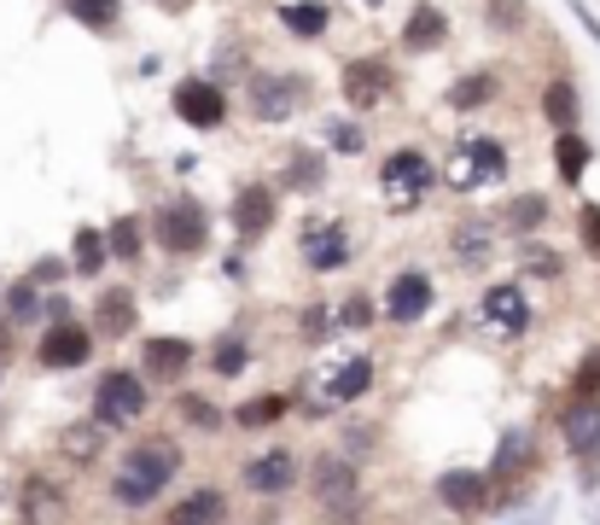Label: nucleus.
<instances>
[{
    "instance_id": "1",
    "label": "nucleus",
    "mask_w": 600,
    "mask_h": 525,
    "mask_svg": "<svg viewBox=\"0 0 600 525\" xmlns=\"http://www.w3.org/2000/svg\"><path fill=\"white\" fill-rule=\"evenodd\" d=\"M175 479H181V443L152 432V438H140V443L122 450L117 473H111V502L129 508V514H147V508H158V496L170 491Z\"/></svg>"
},
{
    "instance_id": "2",
    "label": "nucleus",
    "mask_w": 600,
    "mask_h": 525,
    "mask_svg": "<svg viewBox=\"0 0 600 525\" xmlns=\"http://www.w3.org/2000/svg\"><path fill=\"white\" fill-rule=\"evenodd\" d=\"M431 181H438V164H431L426 152H414V147H397L379 164V199H385V211L408 216L414 205H426Z\"/></svg>"
},
{
    "instance_id": "3",
    "label": "nucleus",
    "mask_w": 600,
    "mask_h": 525,
    "mask_svg": "<svg viewBox=\"0 0 600 525\" xmlns=\"http://www.w3.org/2000/svg\"><path fill=\"white\" fill-rule=\"evenodd\" d=\"M309 502L326 514H356L362 502V468L344 450H321L309 461Z\"/></svg>"
},
{
    "instance_id": "4",
    "label": "nucleus",
    "mask_w": 600,
    "mask_h": 525,
    "mask_svg": "<svg viewBox=\"0 0 600 525\" xmlns=\"http://www.w3.org/2000/svg\"><path fill=\"white\" fill-rule=\"evenodd\" d=\"M147 379H140V368H106L99 374V386H94V420L106 432L117 427H135L140 415H147Z\"/></svg>"
},
{
    "instance_id": "5",
    "label": "nucleus",
    "mask_w": 600,
    "mask_h": 525,
    "mask_svg": "<svg viewBox=\"0 0 600 525\" xmlns=\"http://www.w3.org/2000/svg\"><path fill=\"white\" fill-rule=\"evenodd\" d=\"M507 175V147L502 140H490V135H467L461 147H454V158H449V188H461V193H472V188H490V181H502Z\"/></svg>"
},
{
    "instance_id": "6",
    "label": "nucleus",
    "mask_w": 600,
    "mask_h": 525,
    "mask_svg": "<svg viewBox=\"0 0 600 525\" xmlns=\"http://www.w3.org/2000/svg\"><path fill=\"white\" fill-rule=\"evenodd\" d=\"M531 328V298L519 280H502V287H490L479 298V333L495 339V345H507V339H519Z\"/></svg>"
},
{
    "instance_id": "7",
    "label": "nucleus",
    "mask_w": 600,
    "mask_h": 525,
    "mask_svg": "<svg viewBox=\"0 0 600 525\" xmlns=\"http://www.w3.org/2000/svg\"><path fill=\"white\" fill-rule=\"evenodd\" d=\"M239 484L251 496H286L298 484V450H286V443H268V450H257V456H245L239 461Z\"/></svg>"
},
{
    "instance_id": "8",
    "label": "nucleus",
    "mask_w": 600,
    "mask_h": 525,
    "mask_svg": "<svg viewBox=\"0 0 600 525\" xmlns=\"http://www.w3.org/2000/svg\"><path fill=\"white\" fill-rule=\"evenodd\" d=\"M431 496H438L449 514L472 519V514H484L490 502H495V484H490L484 468H443L438 479H431Z\"/></svg>"
},
{
    "instance_id": "9",
    "label": "nucleus",
    "mask_w": 600,
    "mask_h": 525,
    "mask_svg": "<svg viewBox=\"0 0 600 525\" xmlns=\"http://www.w3.org/2000/svg\"><path fill=\"white\" fill-rule=\"evenodd\" d=\"M152 239H158L163 251L188 257V251H199L204 239H211V216H204L199 205H163L152 216Z\"/></svg>"
},
{
    "instance_id": "10",
    "label": "nucleus",
    "mask_w": 600,
    "mask_h": 525,
    "mask_svg": "<svg viewBox=\"0 0 600 525\" xmlns=\"http://www.w3.org/2000/svg\"><path fill=\"white\" fill-rule=\"evenodd\" d=\"M170 106H175L181 124H193V129H222L227 124V94L211 83V76H188V83H175Z\"/></svg>"
},
{
    "instance_id": "11",
    "label": "nucleus",
    "mask_w": 600,
    "mask_h": 525,
    "mask_svg": "<svg viewBox=\"0 0 600 525\" xmlns=\"http://www.w3.org/2000/svg\"><path fill=\"white\" fill-rule=\"evenodd\" d=\"M298 99H303V83L292 71L251 76V117H257V124H286V117L298 111Z\"/></svg>"
},
{
    "instance_id": "12",
    "label": "nucleus",
    "mask_w": 600,
    "mask_h": 525,
    "mask_svg": "<svg viewBox=\"0 0 600 525\" xmlns=\"http://www.w3.org/2000/svg\"><path fill=\"white\" fill-rule=\"evenodd\" d=\"M71 502H65V484L47 479V473H30L18 484V525H65Z\"/></svg>"
},
{
    "instance_id": "13",
    "label": "nucleus",
    "mask_w": 600,
    "mask_h": 525,
    "mask_svg": "<svg viewBox=\"0 0 600 525\" xmlns=\"http://www.w3.org/2000/svg\"><path fill=\"white\" fill-rule=\"evenodd\" d=\"M88 356H94V328H82V321H53V328L41 333V368L71 374Z\"/></svg>"
},
{
    "instance_id": "14",
    "label": "nucleus",
    "mask_w": 600,
    "mask_h": 525,
    "mask_svg": "<svg viewBox=\"0 0 600 525\" xmlns=\"http://www.w3.org/2000/svg\"><path fill=\"white\" fill-rule=\"evenodd\" d=\"M431 275L426 269H403V275H390V287H385V315L397 321V328H414V321H426L431 310Z\"/></svg>"
},
{
    "instance_id": "15",
    "label": "nucleus",
    "mask_w": 600,
    "mask_h": 525,
    "mask_svg": "<svg viewBox=\"0 0 600 525\" xmlns=\"http://www.w3.org/2000/svg\"><path fill=\"white\" fill-rule=\"evenodd\" d=\"M188 368H193V345L175 339V333H158V339H147V351H140V379H147V386H175Z\"/></svg>"
},
{
    "instance_id": "16",
    "label": "nucleus",
    "mask_w": 600,
    "mask_h": 525,
    "mask_svg": "<svg viewBox=\"0 0 600 525\" xmlns=\"http://www.w3.org/2000/svg\"><path fill=\"white\" fill-rule=\"evenodd\" d=\"M374 379H379L374 356H344L339 368L321 379V403H326V409H344V403H362L367 392H374Z\"/></svg>"
},
{
    "instance_id": "17",
    "label": "nucleus",
    "mask_w": 600,
    "mask_h": 525,
    "mask_svg": "<svg viewBox=\"0 0 600 525\" xmlns=\"http://www.w3.org/2000/svg\"><path fill=\"white\" fill-rule=\"evenodd\" d=\"M339 88H344V99H350L356 111H374L379 99L390 94V65H385V58H350Z\"/></svg>"
},
{
    "instance_id": "18",
    "label": "nucleus",
    "mask_w": 600,
    "mask_h": 525,
    "mask_svg": "<svg viewBox=\"0 0 600 525\" xmlns=\"http://www.w3.org/2000/svg\"><path fill=\"white\" fill-rule=\"evenodd\" d=\"M560 438L571 456H600V397H571L560 415Z\"/></svg>"
},
{
    "instance_id": "19",
    "label": "nucleus",
    "mask_w": 600,
    "mask_h": 525,
    "mask_svg": "<svg viewBox=\"0 0 600 525\" xmlns=\"http://www.w3.org/2000/svg\"><path fill=\"white\" fill-rule=\"evenodd\" d=\"M234 519V502H227V491L222 484H199V491H188L170 508V519L163 525H227Z\"/></svg>"
},
{
    "instance_id": "20",
    "label": "nucleus",
    "mask_w": 600,
    "mask_h": 525,
    "mask_svg": "<svg viewBox=\"0 0 600 525\" xmlns=\"http://www.w3.org/2000/svg\"><path fill=\"white\" fill-rule=\"evenodd\" d=\"M275 228V188H262V181H245L234 193V234L239 239H262Z\"/></svg>"
},
{
    "instance_id": "21",
    "label": "nucleus",
    "mask_w": 600,
    "mask_h": 525,
    "mask_svg": "<svg viewBox=\"0 0 600 525\" xmlns=\"http://www.w3.org/2000/svg\"><path fill=\"white\" fill-rule=\"evenodd\" d=\"M536 461V438H531V427H507L502 438H495V456H490V484H513L525 468Z\"/></svg>"
},
{
    "instance_id": "22",
    "label": "nucleus",
    "mask_w": 600,
    "mask_h": 525,
    "mask_svg": "<svg viewBox=\"0 0 600 525\" xmlns=\"http://www.w3.org/2000/svg\"><path fill=\"white\" fill-rule=\"evenodd\" d=\"M303 262L315 275H333V269H344V262H350V239L321 222V228H309V239H303Z\"/></svg>"
},
{
    "instance_id": "23",
    "label": "nucleus",
    "mask_w": 600,
    "mask_h": 525,
    "mask_svg": "<svg viewBox=\"0 0 600 525\" xmlns=\"http://www.w3.org/2000/svg\"><path fill=\"white\" fill-rule=\"evenodd\" d=\"M58 450H65V461H76V468H94L99 456H106V427L88 415V420H76V427L58 432Z\"/></svg>"
},
{
    "instance_id": "24",
    "label": "nucleus",
    "mask_w": 600,
    "mask_h": 525,
    "mask_svg": "<svg viewBox=\"0 0 600 525\" xmlns=\"http://www.w3.org/2000/svg\"><path fill=\"white\" fill-rule=\"evenodd\" d=\"M292 415V397L286 392H262V397H251V403H239L234 409V427L239 432H262V427H275V420H286Z\"/></svg>"
},
{
    "instance_id": "25",
    "label": "nucleus",
    "mask_w": 600,
    "mask_h": 525,
    "mask_svg": "<svg viewBox=\"0 0 600 525\" xmlns=\"http://www.w3.org/2000/svg\"><path fill=\"white\" fill-rule=\"evenodd\" d=\"M443 35H449V18L438 12V7H414L408 12V30H403V42L414 47V53H426V47H443Z\"/></svg>"
},
{
    "instance_id": "26",
    "label": "nucleus",
    "mask_w": 600,
    "mask_h": 525,
    "mask_svg": "<svg viewBox=\"0 0 600 525\" xmlns=\"http://www.w3.org/2000/svg\"><path fill=\"white\" fill-rule=\"evenodd\" d=\"M543 117L560 135H577V88L566 83V76H554V83L543 88Z\"/></svg>"
},
{
    "instance_id": "27",
    "label": "nucleus",
    "mask_w": 600,
    "mask_h": 525,
    "mask_svg": "<svg viewBox=\"0 0 600 525\" xmlns=\"http://www.w3.org/2000/svg\"><path fill=\"white\" fill-rule=\"evenodd\" d=\"M111 262V239L99 228H76V246H71V269L76 275H99Z\"/></svg>"
},
{
    "instance_id": "28",
    "label": "nucleus",
    "mask_w": 600,
    "mask_h": 525,
    "mask_svg": "<svg viewBox=\"0 0 600 525\" xmlns=\"http://www.w3.org/2000/svg\"><path fill=\"white\" fill-rule=\"evenodd\" d=\"M129 328H135V298L122 292V287L99 292V333H106V339H122Z\"/></svg>"
},
{
    "instance_id": "29",
    "label": "nucleus",
    "mask_w": 600,
    "mask_h": 525,
    "mask_svg": "<svg viewBox=\"0 0 600 525\" xmlns=\"http://www.w3.org/2000/svg\"><path fill=\"white\" fill-rule=\"evenodd\" d=\"M554 170H560V181H583V170H589V140L583 135H554Z\"/></svg>"
},
{
    "instance_id": "30",
    "label": "nucleus",
    "mask_w": 600,
    "mask_h": 525,
    "mask_svg": "<svg viewBox=\"0 0 600 525\" xmlns=\"http://www.w3.org/2000/svg\"><path fill=\"white\" fill-rule=\"evenodd\" d=\"M280 24L309 42V35L326 30V7H321V0H292V7H280Z\"/></svg>"
},
{
    "instance_id": "31",
    "label": "nucleus",
    "mask_w": 600,
    "mask_h": 525,
    "mask_svg": "<svg viewBox=\"0 0 600 525\" xmlns=\"http://www.w3.org/2000/svg\"><path fill=\"white\" fill-rule=\"evenodd\" d=\"M175 415L188 420L193 432H216L222 420H227V415L216 409V403H211V397H199V392H181V397H175Z\"/></svg>"
},
{
    "instance_id": "32",
    "label": "nucleus",
    "mask_w": 600,
    "mask_h": 525,
    "mask_svg": "<svg viewBox=\"0 0 600 525\" xmlns=\"http://www.w3.org/2000/svg\"><path fill=\"white\" fill-rule=\"evenodd\" d=\"M454 257H461L467 269H479L490 257V222H461V228H454Z\"/></svg>"
},
{
    "instance_id": "33",
    "label": "nucleus",
    "mask_w": 600,
    "mask_h": 525,
    "mask_svg": "<svg viewBox=\"0 0 600 525\" xmlns=\"http://www.w3.org/2000/svg\"><path fill=\"white\" fill-rule=\"evenodd\" d=\"M543 222H548V199H543V193H519V199L507 205V228H513V234H536Z\"/></svg>"
},
{
    "instance_id": "34",
    "label": "nucleus",
    "mask_w": 600,
    "mask_h": 525,
    "mask_svg": "<svg viewBox=\"0 0 600 525\" xmlns=\"http://www.w3.org/2000/svg\"><path fill=\"white\" fill-rule=\"evenodd\" d=\"M65 12L76 18V24H88V30H111L122 18V0H65Z\"/></svg>"
},
{
    "instance_id": "35",
    "label": "nucleus",
    "mask_w": 600,
    "mask_h": 525,
    "mask_svg": "<svg viewBox=\"0 0 600 525\" xmlns=\"http://www.w3.org/2000/svg\"><path fill=\"white\" fill-rule=\"evenodd\" d=\"M211 368H216L222 379H234V374L251 368V351H245V339H222V345L211 351Z\"/></svg>"
},
{
    "instance_id": "36",
    "label": "nucleus",
    "mask_w": 600,
    "mask_h": 525,
    "mask_svg": "<svg viewBox=\"0 0 600 525\" xmlns=\"http://www.w3.org/2000/svg\"><path fill=\"white\" fill-rule=\"evenodd\" d=\"M106 239H111V257H117V262H135V257H140V222H135V216H117Z\"/></svg>"
},
{
    "instance_id": "37",
    "label": "nucleus",
    "mask_w": 600,
    "mask_h": 525,
    "mask_svg": "<svg viewBox=\"0 0 600 525\" xmlns=\"http://www.w3.org/2000/svg\"><path fill=\"white\" fill-rule=\"evenodd\" d=\"M7 310H12V321H35L41 310V292H35V280H18V287H7Z\"/></svg>"
},
{
    "instance_id": "38",
    "label": "nucleus",
    "mask_w": 600,
    "mask_h": 525,
    "mask_svg": "<svg viewBox=\"0 0 600 525\" xmlns=\"http://www.w3.org/2000/svg\"><path fill=\"white\" fill-rule=\"evenodd\" d=\"M490 94H495V76H484V71H479V76H467V83H454V88H449V99H454V106H484Z\"/></svg>"
},
{
    "instance_id": "39",
    "label": "nucleus",
    "mask_w": 600,
    "mask_h": 525,
    "mask_svg": "<svg viewBox=\"0 0 600 525\" xmlns=\"http://www.w3.org/2000/svg\"><path fill=\"white\" fill-rule=\"evenodd\" d=\"M519 24H525V0H490V30L513 35Z\"/></svg>"
},
{
    "instance_id": "40",
    "label": "nucleus",
    "mask_w": 600,
    "mask_h": 525,
    "mask_svg": "<svg viewBox=\"0 0 600 525\" xmlns=\"http://www.w3.org/2000/svg\"><path fill=\"white\" fill-rule=\"evenodd\" d=\"M571 397H600V351H589V362L571 379Z\"/></svg>"
},
{
    "instance_id": "41",
    "label": "nucleus",
    "mask_w": 600,
    "mask_h": 525,
    "mask_svg": "<svg viewBox=\"0 0 600 525\" xmlns=\"http://www.w3.org/2000/svg\"><path fill=\"white\" fill-rule=\"evenodd\" d=\"M286 181H292V188H321V158H315V152H298V158H292V175H286Z\"/></svg>"
},
{
    "instance_id": "42",
    "label": "nucleus",
    "mask_w": 600,
    "mask_h": 525,
    "mask_svg": "<svg viewBox=\"0 0 600 525\" xmlns=\"http://www.w3.org/2000/svg\"><path fill=\"white\" fill-rule=\"evenodd\" d=\"M326 147H333V152H362V129L356 124H326Z\"/></svg>"
},
{
    "instance_id": "43",
    "label": "nucleus",
    "mask_w": 600,
    "mask_h": 525,
    "mask_svg": "<svg viewBox=\"0 0 600 525\" xmlns=\"http://www.w3.org/2000/svg\"><path fill=\"white\" fill-rule=\"evenodd\" d=\"M577 234H583V246L600 257V205H583V211H577Z\"/></svg>"
},
{
    "instance_id": "44",
    "label": "nucleus",
    "mask_w": 600,
    "mask_h": 525,
    "mask_svg": "<svg viewBox=\"0 0 600 525\" xmlns=\"http://www.w3.org/2000/svg\"><path fill=\"white\" fill-rule=\"evenodd\" d=\"M367 321H374V304H367V298H350L339 310V328H367Z\"/></svg>"
},
{
    "instance_id": "45",
    "label": "nucleus",
    "mask_w": 600,
    "mask_h": 525,
    "mask_svg": "<svg viewBox=\"0 0 600 525\" xmlns=\"http://www.w3.org/2000/svg\"><path fill=\"white\" fill-rule=\"evenodd\" d=\"M502 525H554V508L543 502V508H519V514H507Z\"/></svg>"
},
{
    "instance_id": "46",
    "label": "nucleus",
    "mask_w": 600,
    "mask_h": 525,
    "mask_svg": "<svg viewBox=\"0 0 600 525\" xmlns=\"http://www.w3.org/2000/svg\"><path fill=\"white\" fill-rule=\"evenodd\" d=\"M303 333H309V339H321V333H326V304H309V315H303Z\"/></svg>"
},
{
    "instance_id": "47",
    "label": "nucleus",
    "mask_w": 600,
    "mask_h": 525,
    "mask_svg": "<svg viewBox=\"0 0 600 525\" xmlns=\"http://www.w3.org/2000/svg\"><path fill=\"white\" fill-rule=\"evenodd\" d=\"M571 12H577V24L589 30V42H600V18H594V12L583 7V0H571Z\"/></svg>"
},
{
    "instance_id": "48",
    "label": "nucleus",
    "mask_w": 600,
    "mask_h": 525,
    "mask_svg": "<svg viewBox=\"0 0 600 525\" xmlns=\"http://www.w3.org/2000/svg\"><path fill=\"white\" fill-rule=\"evenodd\" d=\"M531 269L536 275H554V269H560V257H554V251H531Z\"/></svg>"
},
{
    "instance_id": "49",
    "label": "nucleus",
    "mask_w": 600,
    "mask_h": 525,
    "mask_svg": "<svg viewBox=\"0 0 600 525\" xmlns=\"http://www.w3.org/2000/svg\"><path fill=\"white\" fill-rule=\"evenodd\" d=\"M163 7H175V0H163Z\"/></svg>"
},
{
    "instance_id": "50",
    "label": "nucleus",
    "mask_w": 600,
    "mask_h": 525,
    "mask_svg": "<svg viewBox=\"0 0 600 525\" xmlns=\"http://www.w3.org/2000/svg\"><path fill=\"white\" fill-rule=\"evenodd\" d=\"M594 525H600V514H594Z\"/></svg>"
}]
</instances>
